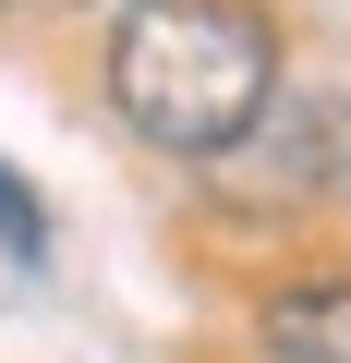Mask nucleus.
<instances>
[{"label": "nucleus", "instance_id": "1", "mask_svg": "<svg viewBox=\"0 0 351 363\" xmlns=\"http://www.w3.org/2000/svg\"><path fill=\"white\" fill-rule=\"evenodd\" d=\"M109 97L169 157H230L279 97V25L255 0H133L109 37Z\"/></svg>", "mask_w": 351, "mask_h": 363}, {"label": "nucleus", "instance_id": "2", "mask_svg": "<svg viewBox=\"0 0 351 363\" xmlns=\"http://www.w3.org/2000/svg\"><path fill=\"white\" fill-rule=\"evenodd\" d=\"M255 351L267 363H351V279H303L255 315Z\"/></svg>", "mask_w": 351, "mask_h": 363}, {"label": "nucleus", "instance_id": "3", "mask_svg": "<svg viewBox=\"0 0 351 363\" xmlns=\"http://www.w3.org/2000/svg\"><path fill=\"white\" fill-rule=\"evenodd\" d=\"M0 255H13V267H49V218H37V194L13 182V157H0Z\"/></svg>", "mask_w": 351, "mask_h": 363}, {"label": "nucleus", "instance_id": "4", "mask_svg": "<svg viewBox=\"0 0 351 363\" xmlns=\"http://www.w3.org/2000/svg\"><path fill=\"white\" fill-rule=\"evenodd\" d=\"M25 13H109V0H25Z\"/></svg>", "mask_w": 351, "mask_h": 363}]
</instances>
